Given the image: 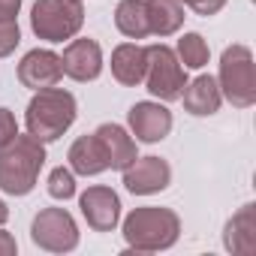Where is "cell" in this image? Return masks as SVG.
Segmentation results:
<instances>
[{"label": "cell", "instance_id": "obj_1", "mask_svg": "<svg viewBox=\"0 0 256 256\" xmlns=\"http://www.w3.org/2000/svg\"><path fill=\"white\" fill-rule=\"evenodd\" d=\"M78 114V106H76V96L58 84L52 88H42L36 90V96L28 102V112H24V126L34 139H40L42 145L46 142H58Z\"/></svg>", "mask_w": 256, "mask_h": 256}, {"label": "cell", "instance_id": "obj_2", "mask_svg": "<svg viewBox=\"0 0 256 256\" xmlns=\"http://www.w3.org/2000/svg\"><path fill=\"white\" fill-rule=\"evenodd\" d=\"M46 166V148L40 139L16 136L0 148V190L10 196H28L36 187V178Z\"/></svg>", "mask_w": 256, "mask_h": 256}, {"label": "cell", "instance_id": "obj_3", "mask_svg": "<svg viewBox=\"0 0 256 256\" xmlns=\"http://www.w3.org/2000/svg\"><path fill=\"white\" fill-rule=\"evenodd\" d=\"M181 235V217L172 208L160 205H145L133 208L124 217V238L139 253H154V250H169Z\"/></svg>", "mask_w": 256, "mask_h": 256}, {"label": "cell", "instance_id": "obj_4", "mask_svg": "<svg viewBox=\"0 0 256 256\" xmlns=\"http://www.w3.org/2000/svg\"><path fill=\"white\" fill-rule=\"evenodd\" d=\"M220 94L235 108H250L256 102V76H253V54L247 46L235 42L223 48L220 58Z\"/></svg>", "mask_w": 256, "mask_h": 256}, {"label": "cell", "instance_id": "obj_5", "mask_svg": "<svg viewBox=\"0 0 256 256\" xmlns=\"http://www.w3.org/2000/svg\"><path fill=\"white\" fill-rule=\"evenodd\" d=\"M84 24L82 0H36L30 10V28L46 42L72 40Z\"/></svg>", "mask_w": 256, "mask_h": 256}, {"label": "cell", "instance_id": "obj_6", "mask_svg": "<svg viewBox=\"0 0 256 256\" xmlns=\"http://www.w3.org/2000/svg\"><path fill=\"white\" fill-rule=\"evenodd\" d=\"M187 84V72L178 60V54L157 42L148 46V70H145V88L151 90V96L163 100V102H175L181 100V90Z\"/></svg>", "mask_w": 256, "mask_h": 256}, {"label": "cell", "instance_id": "obj_7", "mask_svg": "<svg viewBox=\"0 0 256 256\" xmlns=\"http://www.w3.org/2000/svg\"><path fill=\"white\" fill-rule=\"evenodd\" d=\"M30 238L40 250L48 253H70L78 247V226L70 211L64 208H42L30 223Z\"/></svg>", "mask_w": 256, "mask_h": 256}, {"label": "cell", "instance_id": "obj_8", "mask_svg": "<svg viewBox=\"0 0 256 256\" xmlns=\"http://www.w3.org/2000/svg\"><path fill=\"white\" fill-rule=\"evenodd\" d=\"M172 184V166L163 157H136L124 169V187L133 196H151Z\"/></svg>", "mask_w": 256, "mask_h": 256}, {"label": "cell", "instance_id": "obj_9", "mask_svg": "<svg viewBox=\"0 0 256 256\" xmlns=\"http://www.w3.org/2000/svg\"><path fill=\"white\" fill-rule=\"evenodd\" d=\"M78 208L94 232H112L120 220V199L112 187H102V184L88 187L78 196Z\"/></svg>", "mask_w": 256, "mask_h": 256}, {"label": "cell", "instance_id": "obj_10", "mask_svg": "<svg viewBox=\"0 0 256 256\" xmlns=\"http://www.w3.org/2000/svg\"><path fill=\"white\" fill-rule=\"evenodd\" d=\"M126 120H130V130L136 136V142H148V145H157L169 136L172 130V112L160 102H136L130 112H126Z\"/></svg>", "mask_w": 256, "mask_h": 256}, {"label": "cell", "instance_id": "obj_11", "mask_svg": "<svg viewBox=\"0 0 256 256\" xmlns=\"http://www.w3.org/2000/svg\"><path fill=\"white\" fill-rule=\"evenodd\" d=\"M60 66L64 76L76 78V82H94L102 72V48L96 40H72L64 54H60Z\"/></svg>", "mask_w": 256, "mask_h": 256}, {"label": "cell", "instance_id": "obj_12", "mask_svg": "<svg viewBox=\"0 0 256 256\" xmlns=\"http://www.w3.org/2000/svg\"><path fill=\"white\" fill-rule=\"evenodd\" d=\"M64 78V66H60V54H54L52 48H34L22 58L18 64V82L24 88L42 90L52 88Z\"/></svg>", "mask_w": 256, "mask_h": 256}, {"label": "cell", "instance_id": "obj_13", "mask_svg": "<svg viewBox=\"0 0 256 256\" xmlns=\"http://www.w3.org/2000/svg\"><path fill=\"white\" fill-rule=\"evenodd\" d=\"M145 70H148V46H136V42H120L112 52V76L126 84L136 88L145 82Z\"/></svg>", "mask_w": 256, "mask_h": 256}, {"label": "cell", "instance_id": "obj_14", "mask_svg": "<svg viewBox=\"0 0 256 256\" xmlns=\"http://www.w3.org/2000/svg\"><path fill=\"white\" fill-rule=\"evenodd\" d=\"M106 151V160H108V169H118L124 172L139 154H136V142L133 136H126V130L120 124H100L96 133H94Z\"/></svg>", "mask_w": 256, "mask_h": 256}, {"label": "cell", "instance_id": "obj_15", "mask_svg": "<svg viewBox=\"0 0 256 256\" xmlns=\"http://www.w3.org/2000/svg\"><path fill=\"white\" fill-rule=\"evenodd\" d=\"M181 100H184V108L196 118H208L220 108L223 102V94H220V84L214 76H196L193 82L184 84L181 90Z\"/></svg>", "mask_w": 256, "mask_h": 256}, {"label": "cell", "instance_id": "obj_16", "mask_svg": "<svg viewBox=\"0 0 256 256\" xmlns=\"http://www.w3.org/2000/svg\"><path fill=\"white\" fill-rule=\"evenodd\" d=\"M66 160H70V169H72V175H100V172H106L108 169V160H106V151H102V145H100V139L90 133V136H78L72 145H70V154H66Z\"/></svg>", "mask_w": 256, "mask_h": 256}, {"label": "cell", "instance_id": "obj_17", "mask_svg": "<svg viewBox=\"0 0 256 256\" xmlns=\"http://www.w3.org/2000/svg\"><path fill=\"white\" fill-rule=\"evenodd\" d=\"M223 244L229 253H253L256 250V205H244L223 232Z\"/></svg>", "mask_w": 256, "mask_h": 256}, {"label": "cell", "instance_id": "obj_18", "mask_svg": "<svg viewBox=\"0 0 256 256\" xmlns=\"http://www.w3.org/2000/svg\"><path fill=\"white\" fill-rule=\"evenodd\" d=\"M145 10H148V28L154 36H172L184 24L181 0H145Z\"/></svg>", "mask_w": 256, "mask_h": 256}, {"label": "cell", "instance_id": "obj_19", "mask_svg": "<svg viewBox=\"0 0 256 256\" xmlns=\"http://www.w3.org/2000/svg\"><path fill=\"white\" fill-rule=\"evenodd\" d=\"M114 28L126 40H145V36H151L145 0H120V4L114 6Z\"/></svg>", "mask_w": 256, "mask_h": 256}, {"label": "cell", "instance_id": "obj_20", "mask_svg": "<svg viewBox=\"0 0 256 256\" xmlns=\"http://www.w3.org/2000/svg\"><path fill=\"white\" fill-rule=\"evenodd\" d=\"M178 60H181V66L184 70H202L205 64H208V42L202 40V34H184L181 40H178Z\"/></svg>", "mask_w": 256, "mask_h": 256}, {"label": "cell", "instance_id": "obj_21", "mask_svg": "<svg viewBox=\"0 0 256 256\" xmlns=\"http://www.w3.org/2000/svg\"><path fill=\"white\" fill-rule=\"evenodd\" d=\"M48 196H54V199H72L76 196L72 169H66V166L52 169V175H48Z\"/></svg>", "mask_w": 256, "mask_h": 256}, {"label": "cell", "instance_id": "obj_22", "mask_svg": "<svg viewBox=\"0 0 256 256\" xmlns=\"http://www.w3.org/2000/svg\"><path fill=\"white\" fill-rule=\"evenodd\" d=\"M22 42V30L16 18H0V58H10Z\"/></svg>", "mask_w": 256, "mask_h": 256}, {"label": "cell", "instance_id": "obj_23", "mask_svg": "<svg viewBox=\"0 0 256 256\" xmlns=\"http://www.w3.org/2000/svg\"><path fill=\"white\" fill-rule=\"evenodd\" d=\"M16 136H18L16 114H12L10 108H4V106H0V148H4V145H10Z\"/></svg>", "mask_w": 256, "mask_h": 256}, {"label": "cell", "instance_id": "obj_24", "mask_svg": "<svg viewBox=\"0 0 256 256\" xmlns=\"http://www.w3.org/2000/svg\"><path fill=\"white\" fill-rule=\"evenodd\" d=\"M181 6H190L196 16L208 18V16H217L226 6V0H181Z\"/></svg>", "mask_w": 256, "mask_h": 256}, {"label": "cell", "instance_id": "obj_25", "mask_svg": "<svg viewBox=\"0 0 256 256\" xmlns=\"http://www.w3.org/2000/svg\"><path fill=\"white\" fill-rule=\"evenodd\" d=\"M12 253H18L16 238H12L6 229H0V256H12Z\"/></svg>", "mask_w": 256, "mask_h": 256}, {"label": "cell", "instance_id": "obj_26", "mask_svg": "<svg viewBox=\"0 0 256 256\" xmlns=\"http://www.w3.org/2000/svg\"><path fill=\"white\" fill-rule=\"evenodd\" d=\"M22 10V0H0V18H16Z\"/></svg>", "mask_w": 256, "mask_h": 256}, {"label": "cell", "instance_id": "obj_27", "mask_svg": "<svg viewBox=\"0 0 256 256\" xmlns=\"http://www.w3.org/2000/svg\"><path fill=\"white\" fill-rule=\"evenodd\" d=\"M6 220H10V208H6V202H4V199H0V226H4Z\"/></svg>", "mask_w": 256, "mask_h": 256}]
</instances>
